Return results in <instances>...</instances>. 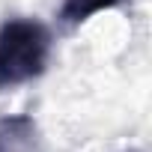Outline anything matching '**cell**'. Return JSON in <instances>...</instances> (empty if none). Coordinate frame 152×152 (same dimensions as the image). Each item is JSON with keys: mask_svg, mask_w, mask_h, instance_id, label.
Masks as SVG:
<instances>
[{"mask_svg": "<svg viewBox=\"0 0 152 152\" xmlns=\"http://www.w3.org/2000/svg\"><path fill=\"white\" fill-rule=\"evenodd\" d=\"M51 30L33 18H9L0 24V90L36 81L48 69Z\"/></svg>", "mask_w": 152, "mask_h": 152, "instance_id": "6da1fadb", "label": "cell"}, {"mask_svg": "<svg viewBox=\"0 0 152 152\" xmlns=\"http://www.w3.org/2000/svg\"><path fill=\"white\" fill-rule=\"evenodd\" d=\"M0 152H39V128L33 116L12 113L0 119Z\"/></svg>", "mask_w": 152, "mask_h": 152, "instance_id": "7a4b0ae2", "label": "cell"}, {"mask_svg": "<svg viewBox=\"0 0 152 152\" xmlns=\"http://www.w3.org/2000/svg\"><path fill=\"white\" fill-rule=\"evenodd\" d=\"M122 3H125V0H63L60 12H57V21L63 27H81L93 15L107 12V9H116Z\"/></svg>", "mask_w": 152, "mask_h": 152, "instance_id": "3957f363", "label": "cell"}]
</instances>
